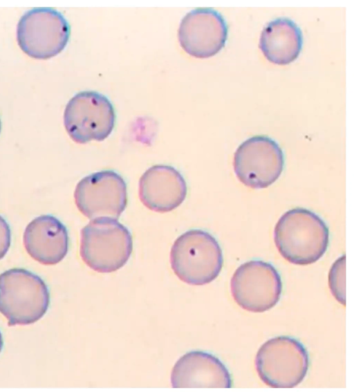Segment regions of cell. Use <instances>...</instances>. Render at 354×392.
I'll return each mask as SVG.
<instances>
[{
  "label": "cell",
  "mask_w": 354,
  "mask_h": 392,
  "mask_svg": "<svg viewBox=\"0 0 354 392\" xmlns=\"http://www.w3.org/2000/svg\"><path fill=\"white\" fill-rule=\"evenodd\" d=\"M329 239L325 221L315 212L301 207L285 212L274 231V243L281 255L297 265L318 261L326 252Z\"/></svg>",
  "instance_id": "6da1fadb"
},
{
  "label": "cell",
  "mask_w": 354,
  "mask_h": 392,
  "mask_svg": "<svg viewBox=\"0 0 354 392\" xmlns=\"http://www.w3.org/2000/svg\"><path fill=\"white\" fill-rule=\"evenodd\" d=\"M50 304L46 283L24 268H12L0 274V312L10 326L28 325L40 319Z\"/></svg>",
  "instance_id": "7a4b0ae2"
},
{
  "label": "cell",
  "mask_w": 354,
  "mask_h": 392,
  "mask_svg": "<svg viewBox=\"0 0 354 392\" xmlns=\"http://www.w3.org/2000/svg\"><path fill=\"white\" fill-rule=\"evenodd\" d=\"M171 265L183 281L201 286L214 281L223 265L222 249L209 232L193 229L178 236L170 254Z\"/></svg>",
  "instance_id": "3957f363"
},
{
  "label": "cell",
  "mask_w": 354,
  "mask_h": 392,
  "mask_svg": "<svg viewBox=\"0 0 354 392\" xmlns=\"http://www.w3.org/2000/svg\"><path fill=\"white\" fill-rule=\"evenodd\" d=\"M132 250L130 232L114 218L93 219L81 231V257L95 271L108 273L121 268Z\"/></svg>",
  "instance_id": "277c9868"
},
{
  "label": "cell",
  "mask_w": 354,
  "mask_h": 392,
  "mask_svg": "<svg viewBox=\"0 0 354 392\" xmlns=\"http://www.w3.org/2000/svg\"><path fill=\"white\" fill-rule=\"evenodd\" d=\"M309 355L296 338L278 336L268 339L259 349L255 359L260 379L272 388H293L305 378Z\"/></svg>",
  "instance_id": "5b68a950"
},
{
  "label": "cell",
  "mask_w": 354,
  "mask_h": 392,
  "mask_svg": "<svg viewBox=\"0 0 354 392\" xmlns=\"http://www.w3.org/2000/svg\"><path fill=\"white\" fill-rule=\"evenodd\" d=\"M71 35L67 19L52 8H35L26 12L17 27V40L24 53L47 59L60 53Z\"/></svg>",
  "instance_id": "8992f818"
},
{
  "label": "cell",
  "mask_w": 354,
  "mask_h": 392,
  "mask_svg": "<svg viewBox=\"0 0 354 392\" xmlns=\"http://www.w3.org/2000/svg\"><path fill=\"white\" fill-rule=\"evenodd\" d=\"M113 105L104 95L93 91L76 93L67 103L64 124L71 138L77 143L106 139L115 127Z\"/></svg>",
  "instance_id": "52a82bcc"
},
{
  "label": "cell",
  "mask_w": 354,
  "mask_h": 392,
  "mask_svg": "<svg viewBox=\"0 0 354 392\" xmlns=\"http://www.w3.org/2000/svg\"><path fill=\"white\" fill-rule=\"evenodd\" d=\"M231 291L236 303L253 312L273 308L282 292L281 277L268 262L253 259L241 264L231 279Z\"/></svg>",
  "instance_id": "ba28073f"
},
{
  "label": "cell",
  "mask_w": 354,
  "mask_h": 392,
  "mask_svg": "<svg viewBox=\"0 0 354 392\" xmlns=\"http://www.w3.org/2000/svg\"><path fill=\"white\" fill-rule=\"evenodd\" d=\"M234 170L245 186L263 189L273 184L285 166L279 144L266 136H252L243 142L234 156Z\"/></svg>",
  "instance_id": "9c48e42d"
},
{
  "label": "cell",
  "mask_w": 354,
  "mask_h": 392,
  "mask_svg": "<svg viewBox=\"0 0 354 392\" xmlns=\"http://www.w3.org/2000/svg\"><path fill=\"white\" fill-rule=\"evenodd\" d=\"M74 198L78 209L90 219L118 218L127 204V184L117 172L100 171L77 183Z\"/></svg>",
  "instance_id": "30bf717a"
},
{
  "label": "cell",
  "mask_w": 354,
  "mask_h": 392,
  "mask_svg": "<svg viewBox=\"0 0 354 392\" xmlns=\"http://www.w3.org/2000/svg\"><path fill=\"white\" fill-rule=\"evenodd\" d=\"M228 26L224 17L211 8H198L183 18L178 32L182 48L189 55L207 58L225 46Z\"/></svg>",
  "instance_id": "8fae6325"
},
{
  "label": "cell",
  "mask_w": 354,
  "mask_h": 392,
  "mask_svg": "<svg viewBox=\"0 0 354 392\" xmlns=\"http://www.w3.org/2000/svg\"><path fill=\"white\" fill-rule=\"evenodd\" d=\"M174 388H225L232 386L226 366L215 355L192 351L183 355L174 365L171 375Z\"/></svg>",
  "instance_id": "7c38bea8"
},
{
  "label": "cell",
  "mask_w": 354,
  "mask_h": 392,
  "mask_svg": "<svg viewBox=\"0 0 354 392\" xmlns=\"http://www.w3.org/2000/svg\"><path fill=\"white\" fill-rule=\"evenodd\" d=\"M187 192L183 176L169 165L151 167L139 181L141 202L155 212H167L176 209L185 199Z\"/></svg>",
  "instance_id": "4fadbf2b"
},
{
  "label": "cell",
  "mask_w": 354,
  "mask_h": 392,
  "mask_svg": "<svg viewBox=\"0 0 354 392\" xmlns=\"http://www.w3.org/2000/svg\"><path fill=\"white\" fill-rule=\"evenodd\" d=\"M28 254L44 265L59 263L68 250V234L66 226L55 216L46 214L32 219L23 236Z\"/></svg>",
  "instance_id": "5bb4252c"
},
{
  "label": "cell",
  "mask_w": 354,
  "mask_h": 392,
  "mask_svg": "<svg viewBox=\"0 0 354 392\" xmlns=\"http://www.w3.org/2000/svg\"><path fill=\"white\" fill-rule=\"evenodd\" d=\"M304 39L301 28L292 19L279 17L270 21L262 30L259 47L270 62L286 65L299 55Z\"/></svg>",
  "instance_id": "9a60e30c"
},
{
  "label": "cell",
  "mask_w": 354,
  "mask_h": 392,
  "mask_svg": "<svg viewBox=\"0 0 354 392\" xmlns=\"http://www.w3.org/2000/svg\"><path fill=\"white\" fill-rule=\"evenodd\" d=\"M345 255L337 259L328 275L329 287L335 299L342 304H346V269Z\"/></svg>",
  "instance_id": "2e32d148"
},
{
  "label": "cell",
  "mask_w": 354,
  "mask_h": 392,
  "mask_svg": "<svg viewBox=\"0 0 354 392\" xmlns=\"http://www.w3.org/2000/svg\"><path fill=\"white\" fill-rule=\"evenodd\" d=\"M11 242V232L8 222L0 215V259L8 251Z\"/></svg>",
  "instance_id": "e0dca14e"
},
{
  "label": "cell",
  "mask_w": 354,
  "mask_h": 392,
  "mask_svg": "<svg viewBox=\"0 0 354 392\" xmlns=\"http://www.w3.org/2000/svg\"><path fill=\"white\" fill-rule=\"evenodd\" d=\"M1 347H2V339H1V333H0V351L1 349Z\"/></svg>",
  "instance_id": "ac0fdd59"
}]
</instances>
